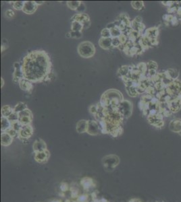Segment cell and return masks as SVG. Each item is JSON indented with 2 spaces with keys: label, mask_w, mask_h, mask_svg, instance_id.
I'll return each mask as SVG.
<instances>
[{
  "label": "cell",
  "mask_w": 181,
  "mask_h": 202,
  "mask_svg": "<svg viewBox=\"0 0 181 202\" xmlns=\"http://www.w3.org/2000/svg\"><path fill=\"white\" fill-rule=\"evenodd\" d=\"M71 38L74 39H81L83 36V32L80 31H71L70 32Z\"/></svg>",
  "instance_id": "f1b7e54d"
},
{
  "label": "cell",
  "mask_w": 181,
  "mask_h": 202,
  "mask_svg": "<svg viewBox=\"0 0 181 202\" xmlns=\"http://www.w3.org/2000/svg\"><path fill=\"white\" fill-rule=\"evenodd\" d=\"M131 71V68H130V65H122L121 67L118 69V75L119 77H120L121 78L124 76H127L128 73Z\"/></svg>",
  "instance_id": "9a60e30c"
},
{
  "label": "cell",
  "mask_w": 181,
  "mask_h": 202,
  "mask_svg": "<svg viewBox=\"0 0 181 202\" xmlns=\"http://www.w3.org/2000/svg\"><path fill=\"white\" fill-rule=\"evenodd\" d=\"M112 47H116V48H118L119 47H120L122 44L120 39L118 37V38H112Z\"/></svg>",
  "instance_id": "4dcf8cb0"
},
{
  "label": "cell",
  "mask_w": 181,
  "mask_h": 202,
  "mask_svg": "<svg viewBox=\"0 0 181 202\" xmlns=\"http://www.w3.org/2000/svg\"><path fill=\"white\" fill-rule=\"evenodd\" d=\"M112 38H118L122 35V31L117 27H114V28L110 30Z\"/></svg>",
  "instance_id": "d4e9b609"
},
{
  "label": "cell",
  "mask_w": 181,
  "mask_h": 202,
  "mask_svg": "<svg viewBox=\"0 0 181 202\" xmlns=\"http://www.w3.org/2000/svg\"><path fill=\"white\" fill-rule=\"evenodd\" d=\"M114 27H116V26H115V24H114V22H113L109 23L107 25L106 28H108L109 30H111V29H112V28H114Z\"/></svg>",
  "instance_id": "d590c367"
},
{
  "label": "cell",
  "mask_w": 181,
  "mask_h": 202,
  "mask_svg": "<svg viewBox=\"0 0 181 202\" xmlns=\"http://www.w3.org/2000/svg\"><path fill=\"white\" fill-rule=\"evenodd\" d=\"M44 2H43V1H35V3H37V6L41 5V4H43Z\"/></svg>",
  "instance_id": "8d00e7d4"
},
{
  "label": "cell",
  "mask_w": 181,
  "mask_h": 202,
  "mask_svg": "<svg viewBox=\"0 0 181 202\" xmlns=\"http://www.w3.org/2000/svg\"><path fill=\"white\" fill-rule=\"evenodd\" d=\"M112 38H102L101 37L100 40H99V45L101 47L102 49H105V50H109L112 47Z\"/></svg>",
  "instance_id": "30bf717a"
},
{
  "label": "cell",
  "mask_w": 181,
  "mask_h": 202,
  "mask_svg": "<svg viewBox=\"0 0 181 202\" xmlns=\"http://www.w3.org/2000/svg\"><path fill=\"white\" fill-rule=\"evenodd\" d=\"M33 133V128L30 125H23L22 129L19 131L18 135L20 137H29L31 136Z\"/></svg>",
  "instance_id": "9c48e42d"
},
{
  "label": "cell",
  "mask_w": 181,
  "mask_h": 202,
  "mask_svg": "<svg viewBox=\"0 0 181 202\" xmlns=\"http://www.w3.org/2000/svg\"><path fill=\"white\" fill-rule=\"evenodd\" d=\"M8 119L10 120V121L11 123L15 122V121H19V116H18V113L13 112L8 117Z\"/></svg>",
  "instance_id": "83f0119b"
},
{
  "label": "cell",
  "mask_w": 181,
  "mask_h": 202,
  "mask_svg": "<svg viewBox=\"0 0 181 202\" xmlns=\"http://www.w3.org/2000/svg\"><path fill=\"white\" fill-rule=\"evenodd\" d=\"M12 128V123L10 122L8 117L2 116L1 117V129L3 132L7 131Z\"/></svg>",
  "instance_id": "7c38bea8"
},
{
  "label": "cell",
  "mask_w": 181,
  "mask_h": 202,
  "mask_svg": "<svg viewBox=\"0 0 181 202\" xmlns=\"http://www.w3.org/2000/svg\"><path fill=\"white\" fill-rule=\"evenodd\" d=\"M83 29H87L88 28H89L91 26V22L90 21L85 22L83 23Z\"/></svg>",
  "instance_id": "e575fe53"
},
{
  "label": "cell",
  "mask_w": 181,
  "mask_h": 202,
  "mask_svg": "<svg viewBox=\"0 0 181 202\" xmlns=\"http://www.w3.org/2000/svg\"><path fill=\"white\" fill-rule=\"evenodd\" d=\"M22 126L23 125L21 123H20L19 121H15V122L12 123V128L14 130H16V131H18V132H19V131L22 129Z\"/></svg>",
  "instance_id": "4316f807"
},
{
  "label": "cell",
  "mask_w": 181,
  "mask_h": 202,
  "mask_svg": "<svg viewBox=\"0 0 181 202\" xmlns=\"http://www.w3.org/2000/svg\"><path fill=\"white\" fill-rule=\"evenodd\" d=\"M117 110L124 118H128L132 114V104L127 100H123L118 104Z\"/></svg>",
  "instance_id": "3957f363"
},
{
  "label": "cell",
  "mask_w": 181,
  "mask_h": 202,
  "mask_svg": "<svg viewBox=\"0 0 181 202\" xmlns=\"http://www.w3.org/2000/svg\"><path fill=\"white\" fill-rule=\"evenodd\" d=\"M66 36L67 37V38H71V36H70V32H68L66 35Z\"/></svg>",
  "instance_id": "f35d334b"
},
{
  "label": "cell",
  "mask_w": 181,
  "mask_h": 202,
  "mask_svg": "<svg viewBox=\"0 0 181 202\" xmlns=\"http://www.w3.org/2000/svg\"><path fill=\"white\" fill-rule=\"evenodd\" d=\"M6 16L7 18H11L14 16V11L12 9H8L6 12Z\"/></svg>",
  "instance_id": "836d02e7"
},
{
  "label": "cell",
  "mask_w": 181,
  "mask_h": 202,
  "mask_svg": "<svg viewBox=\"0 0 181 202\" xmlns=\"http://www.w3.org/2000/svg\"><path fill=\"white\" fill-rule=\"evenodd\" d=\"M101 97H103L104 99H106L108 101L109 105H110V103L112 100H118L121 102V101L124 100V98H123L122 93L119 92L118 90L114 89L105 91L103 94V95L101 96Z\"/></svg>",
  "instance_id": "277c9868"
},
{
  "label": "cell",
  "mask_w": 181,
  "mask_h": 202,
  "mask_svg": "<svg viewBox=\"0 0 181 202\" xmlns=\"http://www.w3.org/2000/svg\"><path fill=\"white\" fill-rule=\"evenodd\" d=\"M131 6L134 9L137 10H142L143 8H144V4L143 2L141 1H135L131 2Z\"/></svg>",
  "instance_id": "cb8c5ba5"
},
{
  "label": "cell",
  "mask_w": 181,
  "mask_h": 202,
  "mask_svg": "<svg viewBox=\"0 0 181 202\" xmlns=\"http://www.w3.org/2000/svg\"><path fill=\"white\" fill-rule=\"evenodd\" d=\"M82 2L81 1H68L66 2L67 6L72 10H76L79 7Z\"/></svg>",
  "instance_id": "d6986e66"
},
{
  "label": "cell",
  "mask_w": 181,
  "mask_h": 202,
  "mask_svg": "<svg viewBox=\"0 0 181 202\" xmlns=\"http://www.w3.org/2000/svg\"><path fill=\"white\" fill-rule=\"evenodd\" d=\"M78 53L83 58H90L95 53V47L92 43L84 41L81 43L78 47Z\"/></svg>",
  "instance_id": "7a4b0ae2"
},
{
  "label": "cell",
  "mask_w": 181,
  "mask_h": 202,
  "mask_svg": "<svg viewBox=\"0 0 181 202\" xmlns=\"http://www.w3.org/2000/svg\"><path fill=\"white\" fill-rule=\"evenodd\" d=\"M45 144L43 142L42 140H37L35 141V144H34V148H35V150H38V151H42L45 149Z\"/></svg>",
  "instance_id": "ffe728a7"
},
{
  "label": "cell",
  "mask_w": 181,
  "mask_h": 202,
  "mask_svg": "<svg viewBox=\"0 0 181 202\" xmlns=\"http://www.w3.org/2000/svg\"><path fill=\"white\" fill-rule=\"evenodd\" d=\"M19 86L21 90L24 91H27V92H30L33 90V83L30 82L29 80L25 78H22L20 80Z\"/></svg>",
  "instance_id": "ba28073f"
},
{
  "label": "cell",
  "mask_w": 181,
  "mask_h": 202,
  "mask_svg": "<svg viewBox=\"0 0 181 202\" xmlns=\"http://www.w3.org/2000/svg\"><path fill=\"white\" fill-rule=\"evenodd\" d=\"M14 112V109L9 105H4L2 107V115L5 117H8Z\"/></svg>",
  "instance_id": "2e32d148"
},
{
  "label": "cell",
  "mask_w": 181,
  "mask_h": 202,
  "mask_svg": "<svg viewBox=\"0 0 181 202\" xmlns=\"http://www.w3.org/2000/svg\"><path fill=\"white\" fill-rule=\"evenodd\" d=\"M101 35L102 38H111V32L110 30H109L107 28H105L101 30Z\"/></svg>",
  "instance_id": "484cf974"
},
{
  "label": "cell",
  "mask_w": 181,
  "mask_h": 202,
  "mask_svg": "<svg viewBox=\"0 0 181 202\" xmlns=\"http://www.w3.org/2000/svg\"><path fill=\"white\" fill-rule=\"evenodd\" d=\"M3 85H4V80H3V79L1 78V88H2L3 86Z\"/></svg>",
  "instance_id": "74e56055"
},
{
  "label": "cell",
  "mask_w": 181,
  "mask_h": 202,
  "mask_svg": "<svg viewBox=\"0 0 181 202\" xmlns=\"http://www.w3.org/2000/svg\"><path fill=\"white\" fill-rule=\"evenodd\" d=\"M100 129V125L97 121H89L88 127L87 132L91 135H96L99 133Z\"/></svg>",
  "instance_id": "52a82bcc"
},
{
  "label": "cell",
  "mask_w": 181,
  "mask_h": 202,
  "mask_svg": "<svg viewBox=\"0 0 181 202\" xmlns=\"http://www.w3.org/2000/svg\"><path fill=\"white\" fill-rule=\"evenodd\" d=\"M22 69L24 78L32 83L46 82L52 73V63L44 50H33L23 58Z\"/></svg>",
  "instance_id": "6da1fadb"
},
{
  "label": "cell",
  "mask_w": 181,
  "mask_h": 202,
  "mask_svg": "<svg viewBox=\"0 0 181 202\" xmlns=\"http://www.w3.org/2000/svg\"><path fill=\"white\" fill-rule=\"evenodd\" d=\"M13 109H14V112L19 113L20 112H22V111L27 109L28 108H27V105L26 103L20 102V103H18V104H16L15 107H14Z\"/></svg>",
  "instance_id": "e0dca14e"
},
{
  "label": "cell",
  "mask_w": 181,
  "mask_h": 202,
  "mask_svg": "<svg viewBox=\"0 0 181 202\" xmlns=\"http://www.w3.org/2000/svg\"><path fill=\"white\" fill-rule=\"evenodd\" d=\"M126 92L130 96L132 97H136L138 96L139 93L137 92V90L135 86H131V87H126Z\"/></svg>",
  "instance_id": "44dd1931"
},
{
  "label": "cell",
  "mask_w": 181,
  "mask_h": 202,
  "mask_svg": "<svg viewBox=\"0 0 181 202\" xmlns=\"http://www.w3.org/2000/svg\"><path fill=\"white\" fill-rule=\"evenodd\" d=\"M72 22L73 21H77L81 23H84L87 21H90L89 16H88L87 13H76V14L73 16V18H71Z\"/></svg>",
  "instance_id": "8fae6325"
},
{
  "label": "cell",
  "mask_w": 181,
  "mask_h": 202,
  "mask_svg": "<svg viewBox=\"0 0 181 202\" xmlns=\"http://www.w3.org/2000/svg\"><path fill=\"white\" fill-rule=\"evenodd\" d=\"M83 29V24L79 22H77V21L72 22V25H71V30H72V31H80V32H82Z\"/></svg>",
  "instance_id": "ac0fdd59"
},
{
  "label": "cell",
  "mask_w": 181,
  "mask_h": 202,
  "mask_svg": "<svg viewBox=\"0 0 181 202\" xmlns=\"http://www.w3.org/2000/svg\"><path fill=\"white\" fill-rule=\"evenodd\" d=\"M12 141V137L10 135L5 131L2 134V144L3 146H8L10 144Z\"/></svg>",
  "instance_id": "5bb4252c"
},
{
  "label": "cell",
  "mask_w": 181,
  "mask_h": 202,
  "mask_svg": "<svg viewBox=\"0 0 181 202\" xmlns=\"http://www.w3.org/2000/svg\"><path fill=\"white\" fill-rule=\"evenodd\" d=\"M37 7L38 6L37 5L35 1H25L22 12L26 14H32L34 12H35Z\"/></svg>",
  "instance_id": "8992f818"
},
{
  "label": "cell",
  "mask_w": 181,
  "mask_h": 202,
  "mask_svg": "<svg viewBox=\"0 0 181 202\" xmlns=\"http://www.w3.org/2000/svg\"><path fill=\"white\" fill-rule=\"evenodd\" d=\"M18 116L19 118L20 117H26V116H30V117H33V114L31 113V111H30L29 109H27L25 110L22 111V112H20L18 113Z\"/></svg>",
  "instance_id": "f546056e"
},
{
  "label": "cell",
  "mask_w": 181,
  "mask_h": 202,
  "mask_svg": "<svg viewBox=\"0 0 181 202\" xmlns=\"http://www.w3.org/2000/svg\"><path fill=\"white\" fill-rule=\"evenodd\" d=\"M33 120V117L26 116L19 118V121L22 125H30Z\"/></svg>",
  "instance_id": "603a6c76"
},
{
  "label": "cell",
  "mask_w": 181,
  "mask_h": 202,
  "mask_svg": "<svg viewBox=\"0 0 181 202\" xmlns=\"http://www.w3.org/2000/svg\"><path fill=\"white\" fill-rule=\"evenodd\" d=\"M89 112L93 114H96L98 112V107L97 104H94V105H91L89 107Z\"/></svg>",
  "instance_id": "d6a6232c"
},
{
  "label": "cell",
  "mask_w": 181,
  "mask_h": 202,
  "mask_svg": "<svg viewBox=\"0 0 181 202\" xmlns=\"http://www.w3.org/2000/svg\"><path fill=\"white\" fill-rule=\"evenodd\" d=\"M88 121L81 120L77 124V130L78 133H83L87 131Z\"/></svg>",
  "instance_id": "4fadbf2b"
},
{
  "label": "cell",
  "mask_w": 181,
  "mask_h": 202,
  "mask_svg": "<svg viewBox=\"0 0 181 202\" xmlns=\"http://www.w3.org/2000/svg\"><path fill=\"white\" fill-rule=\"evenodd\" d=\"M85 9H86V6H85L84 3L81 2L79 7L77 8L76 11L77 12V13H83L85 11Z\"/></svg>",
  "instance_id": "1f68e13d"
},
{
  "label": "cell",
  "mask_w": 181,
  "mask_h": 202,
  "mask_svg": "<svg viewBox=\"0 0 181 202\" xmlns=\"http://www.w3.org/2000/svg\"><path fill=\"white\" fill-rule=\"evenodd\" d=\"M14 72L13 73L12 80L14 82H19L20 80L24 78V74L22 69V63L19 62H15L14 63Z\"/></svg>",
  "instance_id": "5b68a950"
},
{
  "label": "cell",
  "mask_w": 181,
  "mask_h": 202,
  "mask_svg": "<svg viewBox=\"0 0 181 202\" xmlns=\"http://www.w3.org/2000/svg\"><path fill=\"white\" fill-rule=\"evenodd\" d=\"M25 1H14L12 2V7L16 10H22L25 6Z\"/></svg>",
  "instance_id": "7402d4cb"
}]
</instances>
